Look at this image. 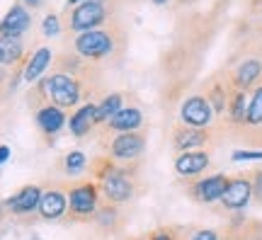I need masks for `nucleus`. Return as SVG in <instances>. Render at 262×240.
I'll use <instances>...</instances> for the list:
<instances>
[{
  "mask_svg": "<svg viewBox=\"0 0 262 240\" xmlns=\"http://www.w3.org/2000/svg\"><path fill=\"white\" fill-rule=\"evenodd\" d=\"M66 47L75 56H80L83 61L104 71L110 66L122 63V58L126 56V47H129V32H126V25L117 17L104 27L68 37Z\"/></svg>",
  "mask_w": 262,
  "mask_h": 240,
  "instance_id": "1",
  "label": "nucleus"
},
{
  "mask_svg": "<svg viewBox=\"0 0 262 240\" xmlns=\"http://www.w3.org/2000/svg\"><path fill=\"white\" fill-rule=\"evenodd\" d=\"M102 199L110 204L126 206L139 197L141 189V163H114L112 170L97 182Z\"/></svg>",
  "mask_w": 262,
  "mask_h": 240,
  "instance_id": "2",
  "label": "nucleus"
},
{
  "mask_svg": "<svg viewBox=\"0 0 262 240\" xmlns=\"http://www.w3.org/2000/svg\"><path fill=\"white\" fill-rule=\"evenodd\" d=\"M66 189H68V213H66V223H90L95 219V213L102 204V192L100 185L83 177V180H66Z\"/></svg>",
  "mask_w": 262,
  "mask_h": 240,
  "instance_id": "3",
  "label": "nucleus"
},
{
  "mask_svg": "<svg viewBox=\"0 0 262 240\" xmlns=\"http://www.w3.org/2000/svg\"><path fill=\"white\" fill-rule=\"evenodd\" d=\"M117 17H119V15H117L114 10H110L107 5L97 3V0H85L80 5L66 8L63 12H61L66 39L73 37V34H80V32H90V29L104 27V25H110V22Z\"/></svg>",
  "mask_w": 262,
  "mask_h": 240,
  "instance_id": "4",
  "label": "nucleus"
},
{
  "mask_svg": "<svg viewBox=\"0 0 262 240\" xmlns=\"http://www.w3.org/2000/svg\"><path fill=\"white\" fill-rule=\"evenodd\" d=\"M102 153L110 156L114 163H141L146 153V131H129V134H114L100 139Z\"/></svg>",
  "mask_w": 262,
  "mask_h": 240,
  "instance_id": "5",
  "label": "nucleus"
},
{
  "mask_svg": "<svg viewBox=\"0 0 262 240\" xmlns=\"http://www.w3.org/2000/svg\"><path fill=\"white\" fill-rule=\"evenodd\" d=\"M219 141V126H206V129H196L187 124H175L170 131V143L178 153H187V150H209Z\"/></svg>",
  "mask_w": 262,
  "mask_h": 240,
  "instance_id": "6",
  "label": "nucleus"
},
{
  "mask_svg": "<svg viewBox=\"0 0 262 240\" xmlns=\"http://www.w3.org/2000/svg\"><path fill=\"white\" fill-rule=\"evenodd\" d=\"M226 185H228V175L216 172V175H202L196 180H187L185 182V192L196 204H216L221 202Z\"/></svg>",
  "mask_w": 262,
  "mask_h": 240,
  "instance_id": "7",
  "label": "nucleus"
},
{
  "mask_svg": "<svg viewBox=\"0 0 262 240\" xmlns=\"http://www.w3.org/2000/svg\"><path fill=\"white\" fill-rule=\"evenodd\" d=\"M68 213V189L66 182H54L41 187V202L37 209V219L41 221H63Z\"/></svg>",
  "mask_w": 262,
  "mask_h": 240,
  "instance_id": "8",
  "label": "nucleus"
},
{
  "mask_svg": "<svg viewBox=\"0 0 262 240\" xmlns=\"http://www.w3.org/2000/svg\"><path fill=\"white\" fill-rule=\"evenodd\" d=\"M41 202V185H25L19 192H15L10 199L3 202L5 213L15 216V219H37V209Z\"/></svg>",
  "mask_w": 262,
  "mask_h": 240,
  "instance_id": "9",
  "label": "nucleus"
},
{
  "mask_svg": "<svg viewBox=\"0 0 262 240\" xmlns=\"http://www.w3.org/2000/svg\"><path fill=\"white\" fill-rule=\"evenodd\" d=\"M253 202V185H250V175L248 172H235L228 175V185L221 197V206L231 213H241Z\"/></svg>",
  "mask_w": 262,
  "mask_h": 240,
  "instance_id": "10",
  "label": "nucleus"
},
{
  "mask_svg": "<svg viewBox=\"0 0 262 240\" xmlns=\"http://www.w3.org/2000/svg\"><path fill=\"white\" fill-rule=\"evenodd\" d=\"M226 75H228V83H231L233 90L250 93L262 80V56H245L243 61H238L233 68H228Z\"/></svg>",
  "mask_w": 262,
  "mask_h": 240,
  "instance_id": "11",
  "label": "nucleus"
},
{
  "mask_svg": "<svg viewBox=\"0 0 262 240\" xmlns=\"http://www.w3.org/2000/svg\"><path fill=\"white\" fill-rule=\"evenodd\" d=\"M180 121L187 124V126L206 129L214 121V110H211V104L206 102V97L202 93H192L180 104Z\"/></svg>",
  "mask_w": 262,
  "mask_h": 240,
  "instance_id": "12",
  "label": "nucleus"
},
{
  "mask_svg": "<svg viewBox=\"0 0 262 240\" xmlns=\"http://www.w3.org/2000/svg\"><path fill=\"white\" fill-rule=\"evenodd\" d=\"M143 129V110L139 104H124L112 119L97 129V136H114V134H129V131Z\"/></svg>",
  "mask_w": 262,
  "mask_h": 240,
  "instance_id": "13",
  "label": "nucleus"
},
{
  "mask_svg": "<svg viewBox=\"0 0 262 240\" xmlns=\"http://www.w3.org/2000/svg\"><path fill=\"white\" fill-rule=\"evenodd\" d=\"M32 114H34V124H37V129H39V136L47 141V143L56 141L58 131L68 124V114H66V110L56 107L54 102L41 104V107L34 110Z\"/></svg>",
  "mask_w": 262,
  "mask_h": 240,
  "instance_id": "14",
  "label": "nucleus"
},
{
  "mask_svg": "<svg viewBox=\"0 0 262 240\" xmlns=\"http://www.w3.org/2000/svg\"><path fill=\"white\" fill-rule=\"evenodd\" d=\"M199 93L206 97V102L211 104L214 110V117H226V107H228V97H231V83H228V75L226 71H219V73L209 75L204 83H202V90Z\"/></svg>",
  "mask_w": 262,
  "mask_h": 240,
  "instance_id": "15",
  "label": "nucleus"
},
{
  "mask_svg": "<svg viewBox=\"0 0 262 240\" xmlns=\"http://www.w3.org/2000/svg\"><path fill=\"white\" fill-rule=\"evenodd\" d=\"M100 124H97V100L85 102L68 117V131L75 141L90 139L93 134H97Z\"/></svg>",
  "mask_w": 262,
  "mask_h": 240,
  "instance_id": "16",
  "label": "nucleus"
},
{
  "mask_svg": "<svg viewBox=\"0 0 262 240\" xmlns=\"http://www.w3.org/2000/svg\"><path fill=\"white\" fill-rule=\"evenodd\" d=\"M126 209L124 206H119V204H110L104 202L100 204V209H97V213H95V219L90 223H93V228L100 235H117V233L124 231V223H126Z\"/></svg>",
  "mask_w": 262,
  "mask_h": 240,
  "instance_id": "17",
  "label": "nucleus"
},
{
  "mask_svg": "<svg viewBox=\"0 0 262 240\" xmlns=\"http://www.w3.org/2000/svg\"><path fill=\"white\" fill-rule=\"evenodd\" d=\"M32 27V10L25 8L19 0H15V5L5 12V17L0 19V37L8 39H22Z\"/></svg>",
  "mask_w": 262,
  "mask_h": 240,
  "instance_id": "18",
  "label": "nucleus"
},
{
  "mask_svg": "<svg viewBox=\"0 0 262 240\" xmlns=\"http://www.w3.org/2000/svg\"><path fill=\"white\" fill-rule=\"evenodd\" d=\"M211 165V153L209 150H187V153H178L175 156V175L182 180H196L202 177Z\"/></svg>",
  "mask_w": 262,
  "mask_h": 240,
  "instance_id": "19",
  "label": "nucleus"
},
{
  "mask_svg": "<svg viewBox=\"0 0 262 240\" xmlns=\"http://www.w3.org/2000/svg\"><path fill=\"white\" fill-rule=\"evenodd\" d=\"M88 167H90V160L83 150H68L54 163V172L68 182H73V180H83L88 175Z\"/></svg>",
  "mask_w": 262,
  "mask_h": 240,
  "instance_id": "20",
  "label": "nucleus"
},
{
  "mask_svg": "<svg viewBox=\"0 0 262 240\" xmlns=\"http://www.w3.org/2000/svg\"><path fill=\"white\" fill-rule=\"evenodd\" d=\"M54 49L49 47H39L34 51H29V58L25 63V73H22V80L29 85H34L37 80H41L44 75L51 71V63H54Z\"/></svg>",
  "mask_w": 262,
  "mask_h": 240,
  "instance_id": "21",
  "label": "nucleus"
},
{
  "mask_svg": "<svg viewBox=\"0 0 262 240\" xmlns=\"http://www.w3.org/2000/svg\"><path fill=\"white\" fill-rule=\"evenodd\" d=\"M124 107V95L122 93H107L97 100V124L102 126L112 119L117 112Z\"/></svg>",
  "mask_w": 262,
  "mask_h": 240,
  "instance_id": "22",
  "label": "nucleus"
},
{
  "mask_svg": "<svg viewBox=\"0 0 262 240\" xmlns=\"http://www.w3.org/2000/svg\"><path fill=\"white\" fill-rule=\"evenodd\" d=\"M243 126H262V80L248 93V112Z\"/></svg>",
  "mask_w": 262,
  "mask_h": 240,
  "instance_id": "23",
  "label": "nucleus"
},
{
  "mask_svg": "<svg viewBox=\"0 0 262 240\" xmlns=\"http://www.w3.org/2000/svg\"><path fill=\"white\" fill-rule=\"evenodd\" d=\"M63 32V22H61V12H47L41 19V34L44 37H58Z\"/></svg>",
  "mask_w": 262,
  "mask_h": 240,
  "instance_id": "24",
  "label": "nucleus"
},
{
  "mask_svg": "<svg viewBox=\"0 0 262 240\" xmlns=\"http://www.w3.org/2000/svg\"><path fill=\"white\" fill-rule=\"evenodd\" d=\"M180 235H182V228H180V226H160L156 231L141 235L139 240H180Z\"/></svg>",
  "mask_w": 262,
  "mask_h": 240,
  "instance_id": "25",
  "label": "nucleus"
},
{
  "mask_svg": "<svg viewBox=\"0 0 262 240\" xmlns=\"http://www.w3.org/2000/svg\"><path fill=\"white\" fill-rule=\"evenodd\" d=\"M241 233H243V240H262V221L243 219V223H241Z\"/></svg>",
  "mask_w": 262,
  "mask_h": 240,
  "instance_id": "26",
  "label": "nucleus"
},
{
  "mask_svg": "<svg viewBox=\"0 0 262 240\" xmlns=\"http://www.w3.org/2000/svg\"><path fill=\"white\" fill-rule=\"evenodd\" d=\"M248 175H250V185H253V202L262 206V167L250 170Z\"/></svg>",
  "mask_w": 262,
  "mask_h": 240,
  "instance_id": "27",
  "label": "nucleus"
},
{
  "mask_svg": "<svg viewBox=\"0 0 262 240\" xmlns=\"http://www.w3.org/2000/svg\"><path fill=\"white\" fill-rule=\"evenodd\" d=\"M233 163H243V160H262V150H253V148H238L231 153Z\"/></svg>",
  "mask_w": 262,
  "mask_h": 240,
  "instance_id": "28",
  "label": "nucleus"
},
{
  "mask_svg": "<svg viewBox=\"0 0 262 240\" xmlns=\"http://www.w3.org/2000/svg\"><path fill=\"white\" fill-rule=\"evenodd\" d=\"M241 223H243V219H238V221H231V223H228L224 231H221V240H243Z\"/></svg>",
  "mask_w": 262,
  "mask_h": 240,
  "instance_id": "29",
  "label": "nucleus"
},
{
  "mask_svg": "<svg viewBox=\"0 0 262 240\" xmlns=\"http://www.w3.org/2000/svg\"><path fill=\"white\" fill-rule=\"evenodd\" d=\"M8 83H10V68L0 66V88H8Z\"/></svg>",
  "mask_w": 262,
  "mask_h": 240,
  "instance_id": "30",
  "label": "nucleus"
},
{
  "mask_svg": "<svg viewBox=\"0 0 262 240\" xmlns=\"http://www.w3.org/2000/svg\"><path fill=\"white\" fill-rule=\"evenodd\" d=\"M10 160V146H0V165H5Z\"/></svg>",
  "mask_w": 262,
  "mask_h": 240,
  "instance_id": "31",
  "label": "nucleus"
},
{
  "mask_svg": "<svg viewBox=\"0 0 262 240\" xmlns=\"http://www.w3.org/2000/svg\"><path fill=\"white\" fill-rule=\"evenodd\" d=\"M19 3H22V5H25V8H29V10H37L39 5H41V3H44V0H19Z\"/></svg>",
  "mask_w": 262,
  "mask_h": 240,
  "instance_id": "32",
  "label": "nucleus"
},
{
  "mask_svg": "<svg viewBox=\"0 0 262 240\" xmlns=\"http://www.w3.org/2000/svg\"><path fill=\"white\" fill-rule=\"evenodd\" d=\"M10 95H12V93H10L8 88H0V104H3V102H5V100H8Z\"/></svg>",
  "mask_w": 262,
  "mask_h": 240,
  "instance_id": "33",
  "label": "nucleus"
},
{
  "mask_svg": "<svg viewBox=\"0 0 262 240\" xmlns=\"http://www.w3.org/2000/svg\"><path fill=\"white\" fill-rule=\"evenodd\" d=\"M85 0H66V8H73V5H80Z\"/></svg>",
  "mask_w": 262,
  "mask_h": 240,
  "instance_id": "34",
  "label": "nucleus"
},
{
  "mask_svg": "<svg viewBox=\"0 0 262 240\" xmlns=\"http://www.w3.org/2000/svg\"><path fill=\"white\" fill-rule=\"evenodd\" d=\"M150 3H153V5H158V8H163V5H168L170 0H150Z\"/></svg>",
  "mask_w": 262,
  "mask_h": 240,
  "instance_id": "35",
  "label": "nucleus"
},
{
  "mask_svg": "<svg viewBox=\"0 0 262 240\" xmlns=\"http://www.w3.org/2000/svg\"><path fill=\"white\" fill-rule=\"evenodd\" d=\"M0 66H5V56H3V47H0Z\"/></svg>",
  "mask_w": 262,
  "mask_h": 240,
  "instance_id": "36",
  "label": "nucleus"
},
{
  "mask_svg": "<svg viewBox=\"0 0 262 240\" xmlns=\"http://www.w3.org/2000/svg\"><path fill=\"white\" fill-rule=\"evenodd\" d=\"M175 3H180V5H187V3H192V0H175Z\"/></svg>",
  "mask_w": 262,
  "mask_h": 240,
  "instance_id": "37",
  "label": "nucleus"
},
{
  "mask_svg": "<svg viewBox=\"0 0 262 240\" xmlns=\"http://www.w3.org/2000/svg\"><path fill=\"white\" fill-rule=\"evenodd\" d=\"M3 213H5V209H3V204H0V219H3Z\"/></svg>",
  "mask_w": 262,
  "mask_h": 240,
  "instance_id": "38",
  "label": "nucleus"
},
{
  "mask_svg": "<svg viewBox=\"0 0 262 240\" xmlns=\"http://www.w3.org/2000/svg\"><path fill=\"white\" fill-rule=\"evenodd\" d=\"M260 22H262V8H260Z\"/></svg>",
  "mask_w": 262,
  "mask_h": 240,
  "instance_id": "39",
  "label": "nucleus"
},
{
  "mask_svg": "<svg viewBox=\"0 0 262 240\" xmlns=\"http://www.w3.org/2000/svg\"><path fill=\"white\" fill-rule=\"evenodd\" d=\"M134 240H139V238H134Z\"/></svg>",
  "mask_w": 262,
  "mask_h": 240,
  "instance_id": "40",
  "label": "nucleus"
}]
</instances>
